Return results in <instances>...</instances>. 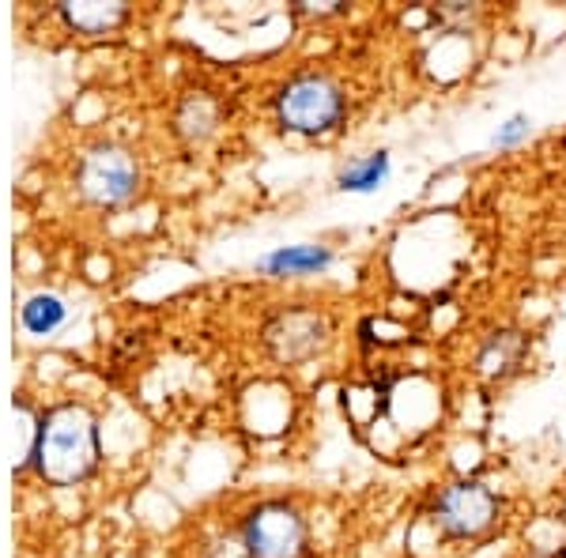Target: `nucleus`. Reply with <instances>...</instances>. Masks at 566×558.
<instances>
[{
  "instance_id": "obj_1",
  "label": "nucleus",
  "mask_w": 566,
  "mask_h": 558,
  "mask_svg": "<svg viewBox=\"0 0 566 558\" xmlns=\"http://www.w3.org/2000/svg\"><path fill=\"white\" fill-rule=\"evenodd\" d=\"M27 464L53 487H76L98 464V427L95 415L80 404L50 408L34 427Z\"/></svg>"
},
{
  "instance_id": "obj_2",
  "label": "nucleus",
  "mask_w": 566,
  "mask_h": 558,
  "mask_svg": "<svg viewBox=\"0 0 566 558\" xmlns=\"http://www.w3.org/2000/svg\"><path fill=\"white\" fill-rule=\"evenodd\" d=\"M276 117L287 133L298 136H325L344 117V91L325 72H303L287 80L276 95Z\"/></svg>"
},
{
  "instance_id": "obj_3",
  "label": "nucleus",
  "mask_w": 566,
  "mask_h": 558,
  "mask_svg": "<svg viewBox=\"0 0 566 558\" xmlns=\"http://www.w3.org/2000/svg\"><path fill=\"white\" fill-rule=\"evenodd\" d=\"M499 517V498L488 483L480 480H458L446 483L431 498V520L442 536L450 539H472L488 533Z\"/></svg>"
},
{
  "instance_id": "obj_4",
  "label": "nucleus",
  "mask_w": 566,
  "mask_h": 558,
  "mask_svg": "<svg viewBox=\"0 0 566 558\" xmlns=\"http://www.w3.org/2000/svg\"><path fill=\"white\" fill-rule=\"evenodd\" d=\"M242 544L250 558H303L306 520L287 502H261L242 520Z\"/></svg>"
},
{
  "instance_id": "obj_5",
  "label": "nucleus",
  "mask_w": 566,
  "mask_h": 558,
  "mask_svg": "<svg viewBox=\"0 0 566 558\" xmlns=\"http://www.w3.org/2000/svg\"><path fill=\"white\" fill-rule=\"evenodd\" d=\"M76 186L91 204L117 208L136 193V186H140V170H136L133 155L125 148L98 144V148H91L84 159H80Z\"/></svg>"
},
{
  "instance_id": "obj_6",
  "label": "nucleus",
  "mask_w": 566,
  "mask_h": 558,
  "mask_svg": "<svg viewBox=\"0 0 566 558\" xmlns=\"http://www.w3.org/2000/svg\"><path fill=\"white\" fill-rule=\"evenodd\" d=\"M328 344V322L317 309L291 306L269 317L264 325V347L276 362H306Z\"/></svg>"
},
{
  "instance_id": "obj_7",
  "label": "nucleus",
  "mask_w": 566,
  "mask_h": 558,
  "mask_svg": "<svg viewBox=\"0 0 566 558\" xmlns=\"http://www.w3.org/2000/svg\"><path fill=\"white\" fill-rule=\"evenodd\" d=\"M328 264H333V253L325 245H280V250L264 253L258 269L272 280H287V276H314V272H325Z\"/></svg>"
},
{
  "instance_id": "obj_8",
  "label": "nucleus",
  "mask_w": 566,
  "mask_h": 558,
  "mask_svg": "<svg viewBox=\"0 0 566 558\" xmlns=\"http://www.w3.org/2000/svg\"><path fill=\"white\" fill-rule=\"evenodd\" d=\"M69 322V306L61 295H50V291H39L20 306V325L31 336H53L61 325Z\"/></svg>"
},
{
  "instance_id": "obj_9",
  "label": "nucleus",
  "mask_w": 566,
  "mask_h": 558,
  "mask_svg": "<svg viewBox=\"0 0 566 558\" xmlns=\"http://www.w3.org/2000/svg\"><path fill=\"white\" fill-rule=\"evenodd\" d=\"M522 355H525L522 333H495L480 347L476 366H480V373H488V378H502V373H510L517 362H522Z\"/></svg>"
},
{
  "instance_id": "obj_10",
  "label": "nucleus",
  "mask_w": 566,
  "mask_h": 558,
  "mask_svg": "<svg viewBox=\"0 0 566 558\" xmlns=\"http://www.w3.org/2000/svg\"><path fill=\"white\" fill-rule=\"evenodd\" d=\"M389 178V155L386 151H370L352 159L348 167L340 170V189L344 193H374L381 189Z\"/></svg>"
},
{
  "instance_id": "obj_11",
  "label": "nucleus",
  "mask_w": 566,
  "mask_h": 558,
  "mask_svg": "<svg viewBox=\"0 0 566 558\" xmlns=\"http://www.w3.org/2000/svg\"><path fill=\"white\" fill-rule=\"evenodd\" d=\"M61 15L84 34H106L125 20V4H65Z\"/></svg>"
},
{
  "instance_id": "obj_12",
  "label": "nucleus",
  "mask_w": 566,
  "mask_h": 558,
  "mask_svg": "<svg viewBox=\"0 0 566 558\" xmlns=\"http://www.w3.org/2000/svg\"><path fill=\"white\" fill-rule=\"evenodd\" d=\"M216 103L208 95H189L178 109V133L189 136V140H200L216 129Z\"/></svg>"
},
{
  "instance_id": "obj_13",
  "label": "nucleus",
  "mask_w": 566,
  "mask_h": 558,
  "mask_svg": "<svg viewBox=\"0 0 566 558\" xmlns=\"http://www.w3.org/2000/svg\"><path fill=\"white\" fill-rule=\"evenodd\" d=\"M528 129H533V125H528V117H522V114L510 117V122L495 133V148H514V144L525 140Z\"/></svg>"
}]
</instances>
